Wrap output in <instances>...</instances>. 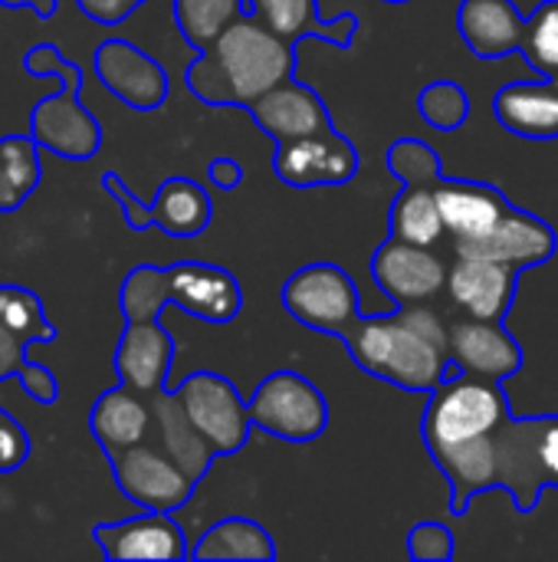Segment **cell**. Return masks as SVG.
Instances as JSON below:
<instances>
[{
	"mask_svg": "<svg viewBox=\"0 0 558 562\" xmlns=\"http://www.w3.org/2000/svg\"><path fill=\"white\" fill-rule=\"evenodd\" d=\"M345 346L358 369L405 392H434L454 369L451 329L421 303L388 316H358Z\"/></svg>",
	"mask_w": 558,
	"mask_h": 562,
	"instance_id": "6da1fadb",
	"label": "cell"
},
{
	"mask_svg": "<svg viewBox=\"0 0 558 562\" xmlns=\"http://www.w3.org/2000/svg\"><path fill=\"white\" fill-rule=\"evenodd\" d=\"M296 66V43L273 33L253 13L237 16L187 66V89L207 105H253L286 82Z\"/></svg>",
	"mask_w": 558,
	"mask_h": 562,
	"instance_id": "7a4b0ae2",
	"label": "cell"
},
{
	"mask_svg": "<svg viewBox=\"0 0 558 562\" xmlns=\"http://www.w3.org/2000/svg\"><path fill=\"white\" fill-rule=\"evenodd\" d=\"M23 69L36 79H59V92L30 109V135L36 145L66 161H89L102 148V125L82 105V66L56 43H36L23 53Z\"/></svg>",
	"mask_w": 558,
	"mask_h": 562,
	"instance_id": "3957f363",
	"label": "cell"
},
{
	"mask_svg": "<svg viewBox=\"0 0 558 562\" xmlns=\"http://www.w3.org/2000/svg\"><path fill=\"white\" fill-rule=\"evenodd\" d=\"M510 418V398L500 382L480 379L470 372H460L457 366L451 375L431 392L428 412H424V445L451 448L460 441H474L483 435H493Z\"/></svg>",
	"mask_w": 558,
	"mask_h": 562,
	"instance_id": "277c9868",
	"label": "cell"
},
{
	"mask_svg": "<svg viewBox=\"0 0 558 562\" xmlns=\"http://www.w3.org/2000/svg\"><path fill=\"white\" fill-rule=\"evenodd\" d=\"M53 339L56 326L49 323L43 300L20 283H0V382L20 379V389L36 405H53L59 398V382L53 369L30 362L26 349Z\"/></svg>",
	"mask_w": 558,
	"mask_h": 562,
	"instance_id": "5b68a950",
	"label": "cell"
},
{
	"mask_svg": "<svg viewBox=\"0 0 558 562\" xmlns=\"http://www.w3.org/2000/svg\"><path fill=\"white\" fill-rule=\"evenodd\" d=\"M102 188L115 198V204L125 214V224L132 231H148L158 227L168 237H197L207 231L210 217H214V204L210 194L194 181V178H168L161 181V188L155 191L151 204H141L132 188L122 181V175L105 171L102 175Z\"/></svg>",
	"mask_w": 558,
	"mask_h": 562,
	"instance_id": "8992f818",
	"label": "cell"
},
{
	"mask_svg": "<svg viewBox=\"0 0 558 562\" xmlns=\"http://www.w3.org/2000/svg\"><path fill=\"white\" fill-rule=\"evenodd\" d=\"M250 418L273 438L303 445L316 441L329 425L326 395L299 372H273L250 395Z\"/></svg>",
	"mask_w": 558,
	"mask_h": 562,
	"instance_id": "52a82bcc",
	"label": "cell"
},
{
	"mask_svg": "<svg viewBox=\"0 0 558 562\" xmlns=\"http://www.w3.org/2000/svg\"><path fill=\"white\" fill-rule=\"evenodd\" d=\"M283 306L306 329L345 339L358 323V290L335 263H309L283 283Z\"/></svg>",
	"mask_w": 558,
	"mask_h": 562,
	"instance_id": "ba28073f",
	"label": "cell"
},
{
	"mask_svg": "<svg viewBox=\"0 0 558 562\" xmlns=\"http://www.w3.org/2000/svg\"><path fill=\"white\" fill-rule=\"evenodd\" d=\"M109 468L122 497H128L141 510L174 514L178 507L191 501L197 487V481L161 445H151V441H141L135 448L112 454Z\"/></svg>",
	"mask_w": 558,
	"mask_h": 562,
	"instance_id": "9c48e42d",
	"label": "cell"
},
{
	"mask_svg": "<svg viewBox=\"0 0 558 562\" xmlns=\"http://www.w3.org/2000/svg\"><path fill=\"white\" fill-rule=\"evenodd\" d=\"M174 395L181 398L187 418L210 441L217 454H234L250 441V428H253L250 405L224 375L194 372L174 389Z\"/></svg>",
	"mask_w": 558,
	"mask_h": 562,
	"instance_id": "30bf717a",
	"label": "cell"
},
{
	"mask_svg": "<svg viewBox=\"0 0 558 562\" xmlns=\"http://www.w3.org/2000/svg\"><path fill=\"white\" fill-rule=\"evenodd\" d=\"M95 76L99 82L128 109L135 112H155L164 105L168 99V72L164 66L148 56L145 49H138L128 40H105L95 46Z\"/></svg>",
	"mask_w": 558,
	"mask_h": 562,
	"instance_id": "8fae6325",
	"label": "cell"
},
{
	"mask_svg": "<svg viewBox=\"0 0 558 562\" xmlns=\"http://www.w3.org/2000/svg\"><path fill=\"white\" fill-rule=\"evenodd\" d=\"M92 540L112 562H178L191 557L184 530L171 514L161 510H145L118 524H99L92 527Z\"/></svg>",
	"mask_w": 558,
	"mask_h": 562,
	"instance_id": "7c38bea8",
	"label": "cell"
},
{
	"mask_svg": "<svg viewBox=\"0 0 558 562\" xmlns=\"http://www.w3.org/2000/svg\"><path fill=\"white\" fill-rule=\"evenodd\" d=\"M372 273L388 300H395L398 306H411V303H424L434 293H441L447 286L451 270L431 247L388 237L375 250Z\"/></svg>",
	"mask_w": 558,
	"mask_h": 562,
	"instance_id": "4fadbf2b",
	"label": "cell"
},
{
	"mask_svg": "<svg viewBox=\"0 0 558 562\" xmlns=\"http://www.w3.org/2000/svg\"><path fill=\"white\" fill-rule=\"evenodd\" d=\"M355 171H358V151L335 128L280 142L276 151V175L293 188L345 184L355 178Z\"/></svg>",
	"mask_w": 558,
	"mask_h": 562,
	"instance_id": "5bb4252c",
	"label": "cell"
},
{
	"mask_svg": "<svg viewBox=\"0 0 558 562\" xmlns=\"http://www.w3.org/2000/svg\"><path fill=\"white\" fill-rule=\"evenodd\" d=\"M168 303L204 323H230L243 306V290L234 273L214 263L181 260L164 267Z\"/></svg>",
	"mask_w": 558,
	"mask_h": 562,
	"instance_id": "9a60e30c",
	"label": "cell"
},
{
	"mask_svg": "<svg viewBox=\"0 0 558 562\" xmlns=\"http://www.w3.org/2000/svg\"><path fill=\"white\" fill-rule=\"evenodd\" d=\"M516 283H520L516 267H506L487 257H470V254H457V263L447 273L451 300L470 319H487V323L506 319L516 300Z\"/></svg>",
	"mask_w": 558,
	"mask_h": 562,
	"instance_id": "2e32d148",
	"label": "cell"
},
{
	"mask_svg": "<svg viewBox=\"0 0 558 562\" xmlns=\"http://www.w3.org/2000/svg\"><path fill=\"white\" fill-rule=\"evenodd\" d=\"M556 231L543 217L520 211V207H510L506 217L487 237L457 244V254L487 257V260H497V263H506L516 270H529V267L546 263L556 254Z\"/></svg>",
	"mask_w": 558,
	"mask_h": 562,
	"instance_id": "e0dca14e",
	"label": "cell"
},
{
	"mask_svg": "<svg viewBox=\"0 0 558 562\" xmlns=\"http://www.w3.org/2000/svg\"><path fill=\"white\" fill-rule=\"evenodd\" d=\"M171 362H174V339L158 319L125 323L115 356H112V366L122 385L141 395H155L168 385Z\"/></svg>",
	"mask_w": 558,
	"mask_h": 562,
	"instance_id": "ac0fdd59",
	"label": "cell"
},
{
	"mask_svg": "<svg viewBox=\"0 0 558 562\" xmlns=\"http://www.w3.org/2000/svg\"><path fill=\"white\" fill-rule=\"evenodd\" d=\"M493 438L500 454V487L513 494L520 514H533L543 491H549L539 461L536 418H506Z\"/></svg>",
	"mask_w": 558,
	"mask_h": 562,
	"instance_id": "d6986e66",
	"label": "cell"
},
{
	"mask_svg": "<svg viewBox=\"0 0 558 562\" xmlns=\"http://www.w3.org/2000/svg\"><path fill=\"white\" fill-rule=\"evenodd\" d=\"M451 362L460 372L503 382L523 369V349L500 323L467 316L451 329Z\"/></svg>",
	"mask_w": 558,
	"mask_h": 562,
	"instance_id": "ffe728a7",
	"label": "cell"
},
{
	"mask_svg": "<svg viewBox=\"0 0 558 562\" xmlns=\"http://www.w3.org/2000/svg\"><path fill=\"white\" fill-rule=\"evenodd\" d=\"M447 234L457 244L467 240H480L487 237L513 207L506 201V194L493 184H480V181H460V178H441L434 184Z\"/></svg>",
	"mask_w": 558,
	"mask_h": 562,
	"instance_id": "44dd1931",
	"label": "cell"
},
{
	"mask_svg": "<svg viewBox=\"0 0 558 562\" xmlns=\"http://www.w3.org/2000/svg\"><path fill=\"white\" fill-rule=\"evenodd\" d=\"M257 125L273 135L276 142H289V138H306V135H319L332 128L329 109L326 102L306 89L303 82H296L293 76L280 86H273L270 92H263L253 105H250Z\"/></svg>",
	"mask_w": 558,
	"mask_h": 562,
	"instance_id": "7402d4cb",
	"label": "cell"
},
{
	"mask_svg": "<svg viewBox=\"0 0 558 562\" xmlns=\"http://www.w3.org/2000/svg\"><path fill=\"white\" fill-rule=\"evenodd\" d=\"M89 435L99 441L105 458L148 441V435H151L148 395L135 392L122 382L115 389L102 392L95 398V405L89 408Z\"/></svg>",
	"mask_w": 558,
	"mask_h": 562,
	"instance_id": "603a6c76",
	"label": "cell"
},
{
	"mask_svg": "<svg viewBox=\"0 0 558 562\" xmlns=\"http://www.w3.org/2000/svg\"><path fill=\"white\" fill-rule=\"evenodd\" d=\"M457 26L470 53L480 59H500L523 49L526 16L513 0H464L457 10Z\"/></svg>",
	"mask_w": 558,
	"mask_h": 562,
	"instance_id": "cb8c5ba5",
	"label": "cell"
},
{
	"mask_svg": "<svg viewBox=\"0 0 558 562\" xmlns=\"http://www.w3.org/2000/svg\"><path fill=\"white\" fill-rule=\"evenodd\" d=\"M493 435H483V438H474V441H460V445L434 448L431 451L434 464L451 481L454 514L457 517L467 514V504L474 497L500 487V454H497V438Z\"/></svg>",
	"mask_w": 558,
	"mask_h": 562,
	"instance_id": "d4e9b609",
	"label": "cell"
},
{
	"mask_svg": "<svg viewBox=\"0 0 558 562\" xmlns=\"http://www.w3.org/2000/svg\"><path fill=\"white\" fill-rule=\"evenodd\" d=\"M493 115L520 138H558V79L503 86L493 99Z\"/></svg>",
	"mask_w": 558,
	"mask_h": 562,
	"instance_id": "484cf974",
	"label": "cell"
},
{
	"mask_svg": "<svg viewBox=\"0 0 558 562\" xmlns=\"http://www.w3.org/2000/svg\"><path fill=\"white\" fill-rule=\"evenodd\" d=\"M148 402H151V435L201 484V477L210 471V461L217 458V451L194 428V422L187 418V412L174 392L161 389V392L148 395Z\"/></svg>",
	"mask_w": 558,
	"mask_h": 562,
	"instance_id": "4316f807",
	"label": "cell"
},
{
	"mask_svg": "<svg viewBox=\"0 0 558 562\" xmlns=\"http://www.w3.org/2000/svg\"><path fill=\"white\" fill-rule=\"evenodd\" d=\"M250 13L260 23H266L273 33L286 36L289 43H299V40L319 33L322 40H329L335 46H349L358 30V20L352 13H345L332 23H322L316 0H250Z\"/></svg>",
	"mask_w": 558,
	"mask_h": 562,
	"instance_id": "83f0119b",
	"label": "cell"
},
{
	"mask_svg": "<svg viewBox=\"0 0 558 562\" xmlns=\"http://www.w3.org/2000/svg\"><path fill=\"white\" fill-rule=\"evenodd\" d=\"M191 557L201 562H270L276 560V547H273V537L266 533V527L243 520V517H227V520L214 524L197 540Z\"/></svg>",
	"mask_w": 558,
	"mask_h": 562,
	"instance_id": "f1b7e54d",
	"label": "cell"
},
{
	"mask_svg": "<svg viewBox=\"0 0 558 562\" xmlns=\"http://www.w3.org/2000/svg\"><path fill=\"white\" fill-rule=\"evenodd\" d=\"M39 145L30 132H10L0 138V214L20 211L39 188Z\"/></svg>",
	"mask_w": 558,
	"mask_h": 562,
	"instance_id": "f546056e",
	"label": "cell"
},
{
	"mask_svg": "<svg viewBox=\"0 0 558 562\" xmlns=\"http://www.w3.org/2000/svg\"><path fill=\"white\" fill-rule=\"evenodd\" d=\"M447 234L434 184H405V191L391 204V237L434 247Z\"/></svg>",
	"mask_w": 558,
	"mask_h": 562,
	"instance_id": "4dcf8cb0",
	"label": "cell"
},
{
	"mask_svg": "<svg viewBox=\"0 0 558 562\" xmlns=\"http://www.w3.org/2000/svg\"><path fill=\"white\" fill-rule=\"evenodd\" d=\"M243 13H250V0H174L178 30L197 53Z\"/></svg>",
	"mask_w": 558,
	"mask_h": 562,
	"instance_id": "1f68e13d",
	"label": "cell"
},
{
	"mask_svg": "<svg viewBox=\"0 0 558 562\" xmlns=\"http://www.w3.org/2000/svg\"><path fill=\"white\" fill-rule=\"evenodd\" d=\"M168 303V280H164V267H151L141 263L135 267L118 290V310L125 316V323H151L161 319Z\"/></svg>",
	"mask_w": 558,
	"mask_h": 562,
	"instance_id": "d6a6232c",
	"label": "cell"
},
{
	"mask_svg": "<svg viewBox=\"0 0 558 562\" xmlns=\"http://www.w3.org/2000/svg\"><path fill=\"white\" fill-rule=\"evenodd\" d=\"M523 53H526V59L533 63L536 72L558 79V0L539 3L526 16Z\"/></svg>",
	"mask_w": 558,
	"mask_h": 562,
	"instance_id": "836d02e7",
	"label": "cell"
},
{
	"mask_svg": "<svg viewBox=\"0 0 558 562\" xmlns=\"http://www.w3.org/2000/svg\"><path fill=\"white\" fill-rule=\"evenodd\" d=\"M418 109L424 115L428 125L441 128V132H451V128H460L470 115V99L467 92L451 82V79H441V82H431L421 95H418Z\"/></svg>",
	"mask_w": 558,
	"mask_h": 562,
	"instance_id": "e575fe53",
	"label": "cell"
},
{
	"mask_svg": "<svg viewBox=\"0 0 558 562\" xmlns=\"http://www.w3.org/2000/svg\"><path fill=\"white\" fill-rule=\"evenodd\" d=\"M388 168L405 184H437L441 181V158L434 155V148H428L418 138L395 142L388 151Z\"/></svg>",
	"mask_w": 558,
	"mask_h": 562,
	"instance_id": "d590c367",
	"label": "cell"
},
{
	"mask_svg": "<svg viewBox=\"0 0 558 562\" xmlns=\"http://www.w3.org/2000/svg\"><path fill=\"white\" fill-rule=\"evenodd\" d=\"M408 553L418 562L454 560V533L444 524H418L408 533Z\"/></svg>",
	"mask_w": 558,
	"mask_h": 562,
	"instance_id": "8d00e7d4",
	"label": "cell"
},
{
	"mask_svg": "<svg viewBox=\"0 0 558 562\" xmlns=\"http://www.w3.org/2000/svg\"><path fill=\"white\" fill-rule=\"evenodd\" d=\"M536 438H539V461H543L546 484L558 487V415L536 418Z\"/></svg>",
	"mask_w": 558,
	"mask_h": 562,
	"instance_id": "74e56055",
	"label": "cell"
},
{
	"mask_svg": "<svg viewBox=\"0 0 558 562\" xmlns=\"http://www.w3.org/2000/svg\"><path fill=\"white\" fill-rule=\"evenodd\" d=\"M76 3L89 20H95L102 26H115V23L128 20L145 0H76Z\"/></svg>",
	"mask_w": 558,
	"mask_h": 562,
	"instance_id": "f35d334b",
	"label": "cell"
},
{
	"mask_svg": "<svg viewBox=\"0 0 558 562\" xmlns=\"http://www.w3.org/2000/svg\"><path fill=\"white\" fill-rule=\"evenodd\" d=\"M207 178L214 181V188L234 191V188H240V181H243V168H240V161H234V158H214V161L207 165Z\"/></svg>",
	"mask_w": 558,
	"mask_h": 562,
	"instance_id": "ab89813d",
	"label": "cell"
},
{
	"mask_svg": "<svg viewBox=\"0 0 558 562\" xmlns=\"http://www.w3.org/2000/svg\"><path fill=\"white\" fill-rule=\"evenodd\" d=\"M0 7H7V10L26 7V10H33L39 20H53L56 10H59V0H0Z\"/></svg>",
	"mask_w": 558,
	"mask_h": 562,
	"instance_id": "60d3db41",
	"label": "cell"
},
{
	"mask_svg": "<svg viewBox=\"0 0 558 562\" xmlns=\"http://www.w3.org/2000/svg\"><path fill=\"white\" fill-rule=\"evenodd\" d=\"M388 3H408V0H388Z\"/></svg>",
	"mask_w": 558,
	"mask_h": 562,
	"instance_id": "b9f144b4",
	"label": "cell"
}]
</instances>
